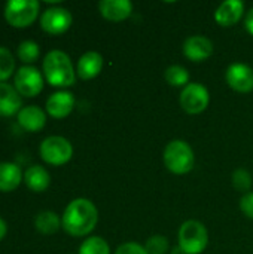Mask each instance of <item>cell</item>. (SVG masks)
Returning a JSON list of instances; mask_svg holds the SVG:
<instances>
[{
    "label": "cell",
    "instance_id": "obj_1",
    "mask_svg": "<svg viewBox=\"0 0 253 254\" xmlns=\"http://www.w3.org/2000/svg\"><path fill=\"white\" fill-rule=\"evenodd\" d=\"M98 222V210L86 198L73 199L64 210L61 228L72 237H86Z\"/></svg>",
    "mask_w": 253,
    "mask_h": 254
},
{
    "label": "cell",
    "instance_id": "obj_2",
    "mask_svg": "<svg viewBox=\"0 0 253 254\" xmlns=\"http://www.w3.org/2000/svg\"><path fill=\"white\" fill-rule=\"evenodd\" d=\"M42 67L46 82L52 86L67 88L76 80V70L73 68L72 60L63 51H49L43 58Z\"/></svg>",
    "mask_w": 253,
    "mask_h": 254
},
{
    "label": "cell",
    "instance_id": "obj_3",
    "mask_svg": "<svg viewBox=\"0 0 253 254\" xmlns=\"http://www.w3.org/2000/svg\"><path fill=\"white\" fill-rule=\"evenodd\" d=\"M163 158L166 168L177 176L188 174L195 164L194 150L185 140H171L166 146Z\"/></svg>",
    "mask_w": 253,
    "mask_h": 254
},
{
    "label": "cell",
    "instance_id": "obj_4",
    "mask_svg": "<svg viewBox=\"0 0 253 254\" xmlns=\"http://www.w3.org/2000/svg\"><path fill=\"white\" fill-rule=\"evenodd\" d=\"M177 243L183 254H201L209 244L207 228L198 220H186L179 228Z\"/></svg>",
    "mask_w": 253,
    "mask_h": 254
},
{
    "label": "cell",
    "instance_id": "obj_5",
    "mask_svg": "<svg viewBox=\"0 0 253 254\" xmlns=\"http://www.w3.org/2000/svg\"><path fill=\"white\" fill-rule=\"evenodd\" d=\"M40 10L37 0H10L4 4L3 15L7 24L15 28H24L31 25Z\"/></svg>",
    "mask_w": 253,
    "mask_h": 254
},
{
    "label": "cell",
    "instance_id": "obj_6",
    "mask_svg": "<svg viewBox=\"0 0 253 254\" xmlns=\"http://www.w3.org/2000/svg\"><path fill=\"white\" fill-rule=\"evenodd\" d=\"M40 158L54 167H60L67 164L73 156L72 143L61 135H49L46 137L39 147Z\"/></svg>",
    "mask_w": 253,
    "mask_h": 254
},
{
    "label": "cell",
    "instance_id": "obj_7",
    "mask_svg": "<svg viewBox=\"0 0 253 254\" xmlns=\"http://www.w3.org/2000/svg\"><path fill=\"white\" fill-rule=\"evenodd\" d=\"M179 103H180V107L186 113L200 115L209 107L210 95H209V91L206 86H203L201 83L192 82V83H188L182 89L180 97H179Z\"/></svg>",
    "mask_w": 253,
    "mask_h": 254
},
{
    "label": "cell",
    "instance_id": "obj_8",
    "mask_svg": "<svg viewBox=\"0 0 253 254\" xmlns=\"http://www.w3.org/2000/svg\"><path fill=\"white\" fill-rule=\"evenodd\" d=\"M13 86L22 97H36L43 89V76L34 65H22L15 71Z\"/></svg>",
    "mask_w": 253,
    "mask_h": 254
},
{
    "label": "cell",
    "instance_id": "obj_9",
    "mask_svg": "<svg viewBox=\"0 0 253 254\" xmlns=\"http://www.w3.org/2000/svg\"><path fill=\"white\" fill-rule=\"evenodd\" d=\"M73 22V16L69 9L61 6H52L42 12L40 15V27L43 31L52 36H58L66 33Z\"/></svg>",
    "mask_w": 253,
    "mask_h": 254
},
{
    "label": "cell",
    "instance_id": "obj_10",
    "mask_svg": "<svg viewBox=\"0 0 253 254\" xmlns=\"http://www.w3.org/2000/svg\"><path fill=\"white\" fill-rule=\"evenodd\" d=\"M225 80L236 92L249 94L253 91V68L243 63H234L227 68Z\"/></svg>",
    "mask_w": 253,
    "mask_h": 254
},
{
    "label": "cell",
    "instance_id": "obj_11",
    "mask_svg": "<svg viewBox=\"0 0 253 254\" xmlns=\"http://www.w3.org/2000/svg\"><path fill=\"white\" fill-rule=\"evenodd\" d=\"M183 55L192 63H203L213 54V43L209 37L195 34L183 42Z\"/></svg>",
    "mask_w": 253,
    "mask_h": 254
},
{
    "label": "cell",
    "instance_id": "obj_12",
    "mask_svg": "<svg viewBox=\"0 0 253 254\" xmlns=\"http://www.w3.org/2000/svg\"><path fill=\"white\" fill-rule=\"evenodd\" d=\"M75 97L69 91H57L51 94L46 100L45 109L49 116L54 119H64L67 118L75 109Z\"/></svg>",
    "mask_w": 253,
    "mask_h": 254
},
{
    "label": "cell",
    "instance_id": "obj_13",
    "mask_svg": "<svg viewBox=\"0 0 253 254\" xmlns=\"http://www.w3.org/2000/svg\"><path fill=\"white\" fill-rule=\"evenodd\" d=\"M19 127L27 132H39L46 125V113L39 106H25L16 115Z\"/></svg>",
    "mask_w": 253,
    "mask_h": 254
},
{
    "label": "cell",
    "instance_id": "obj_14",
    "mask_svg": "<svg viewBox=\"0 0 253 254\" xmlns=\"http://www.w3.org/2000/svg\"><path fill=\"white\" fill-rule=\"evenodd\" d=\"M101 16L112 22H119L131 16L133 4L130 0H101L98 3Z\"/></svg>",
    "mask_w": 253,
    "mask_h": 254
},
{
    "label": "cell",
    "instance_id": "obj_15",
    "mask_svg": "<svg viewBox=\"0 0 253 254\" xmlns=\"http://www.w3.org/2000/svg\"><path fill=\"white\" fill-rule=\"evenodd\" d=\"M245 13V3L242 0H227L219 4L215 12V21L221 27L236 25Z\"/></svg>",
    "mask_w": 253,
    "mask_h": 254
},
{
    "label": "cell",
    "instance_id": "obj_16",
    "mask_svg": "<svg viewBox=\"0 0 253 254\" xmlns=\"http://www.w3.org/2000/svg\"><path fill=\"white\" fill-rule=\"evenodd\" d=\"M22 98L15 86L0 82V116L9 118L18 115L22 109Z\"/></svg>",
    "mask_w": 253,
    "mask_h": 254
},
{
    "label": "cell",
    "instance_id": "obj_17",
    "mask_svg": "<svg viewBox=\"0 0 253 254\" xmlns=\"http://www.w3.org/2000/svg\"><path fill=\"white\" fill-rule=\"evenodd\" d=\"M103 70V57L95 51L85 52L76 65V74L84 80H91L97 77Z\"/></svg>",
    "mask_w": 253,
    "mask_h": 254
},
{
    "label": "cell",
    "instance_id": "obj_18",
    "mask_svg": "<svg viewBox=\"0 0 253 254\" xmlns=\"http://www.w3.org/2000/svg\"><path fill=\"white\" fill-rule=\"evenodd\" d=\"M24 183L33 192H45L51 185V176L42 165H31L24 173Z\"/></svg>",
    "mask_w": 253,
    "mask_h": 254
},
{
    "label": "cell",
    "instance_id": "obj_19",
    "mask_svg": "<svg viewBox=\"0 0 253 254\" xmlns=\"http://www.w3.org/2000/svg\"><path fill=\"white\" fill-rule=\"evenodd\" d=\"M24 180L21 167L13 162H0V192H12Z\"/></svg>",
    "mask_w": 253,
    "mask_h": 254
},
{
    "label": "cell",
    "instance_id": "obj_20",
    "mask_svg": "<svg viewBox=\"0 0 253 254\" xmlns=\"http://www.w3.org/2000/svg\"><path fill=\"white\" fill-rule=\"evenodd\" d=\"M36 229L43 235H52L61 228V219L54 211H40L34 219Z\"/></svg>",
    "mask_w": 253,
    "mask_h": 254
},
{
    "label": "cell",
    "instance_id": "obj_21",
    "mask_svg": "<svg viewBox=\"0 0 253 254\" xmlns=\"http://www.w3.org/2000/svg\"><path fill=\"white\" fill-rule=\"evenodd\" d=\"M166 82L176 88H185L189 82V71L182 65H170L164 73Z\"/></svg>",
    "mask_w": 253,
    "mask_h": 254
},
{
    "label": "cell",
    "instance_id": "obj_22",
    "mask_svg": "<svg viewBox=\"0 0 253 254\" xmlns=\"http://www.w3.org/2000/svg\"><path fill=\"white\" fill-rule=\"evenodd\" d=\"M16 55L22 63L31 65L40 57V48L34 40H22L16 48Z\"/></svg>",
    "mask_w": 253,
    "mask_h": 254
},
{
    "label": "cell",
    "instance_id": "obj_23",
    "mask_svg": "<svg viewBox=\"0 0 253 254\" xmlns=\"http://www.w3.org/2000/svg\"><path fill=\"white\" fill-rule=\"evenodd\" d=\"M78 254H110V247L101 237H89L81 244Z\"/></svg>",
    "mask_w": 253,
    "mask_h": 254
},
{
    "label": "cell",
    "instance_id": "obj_24",
    "mask_svg": "<svg viewBox=\"0 0 253 254\" xmlns=\"http://www.w3.org/2000/svg\"><path fill=\"white\" fill-rule=\"evenodd\" d=\"M13 71H15V58L12 52L7 48L0 46V82H6Z\"/></svg>",
    "mask_w": 253,
    "mask_h": 254
},
{
    "label": "cell",
    "instance_id": "obj_25",
    "mask_svg": "<svg viewBox=\"0 0 253 254\" xmlns=\"http://www.w3.org/2000/svg\"><path fill=\"white\" fill-rule=\"evenodd\" d=\"M231 182H233V186H234L237 190L246 192V193H248V190H251L253 183L251 173L246 171V170H243V168H239V170H236V171L233 173Z\"/></svg>",
    "mask_w": 253,
    "mask_h": 254
},
{
    "label": "cell",
    "instance_id": "obj_26",
    "mask_svg": "<svg viewBox=\"0 0 253 254\" xmlns=\"http://www.w3.org/2000/svg\"><path fill=\"white\" fill-rule=\"evenodd\" d=\"M145 249L148 254H166L170 249V244L164 235H154L146 241Z\"/></svg>",
    "mask_w": 253,
    "mask_h": 254
},
{
    "label": "cell",
    "instance_id": "obj_27",
    "mask_svg": "<svg viewBox=\"0 0 253 254\" xmlns=\"http://www.w3.org/2000/svg\"><path fill=\"white\" fill-rule=\"evenodd\" d=\"M115 254H148L146 249L137 243H125L116 249Z\"/></svg>",
    "mask_w": 253,
    "mask_h": 254
},
{
    "label": "cell",
    "instance_id": "obj_28",
    "mask_svg": "<svg viewBox=\"0 0 253 254\" xmlns=\"http://www.w3.org/2000/svg\"><path fill=\"white\" fill-rule=\"evenodd\" d=\"M240 210L242 213L253 220V192H248L240 199Z\"/></svg>",
    "mask_w": 253,
    "mask_h": 254
},
{
    "label": "cell",
    "instance_id": "obj_29",
    "mask_svg": "<svg viewBox=\"0 0 253 254\" xmlns=\"http://www.w3.org/2000/svg\"><path fill=\"white\" fill-rule=\"evenodd\" d=\"M245 25H246V30L249 31V34H252L253 36V7L248 12V15H246Z\"/></svg>",
    "mask_w": 253,
    "mask_h": 254
},
{
    "label": "cell",
    "instance_id": "obj_30",
    "mask_svg": "<svg viewBox=\"0 0 253 254\" xmlns=\"http://www.w3.org/2000/svg\"><path fill=\"white\" fill-rule=\"evenodd\" d=\"M6 234H7V225H6V222L0 217V241L6 237Z\"/></svg>",
    "mask_w": 253,
    "mask_h": 254
}]
</instances>
